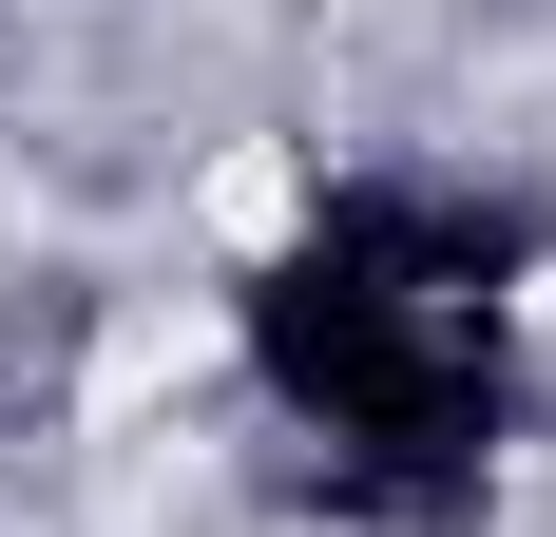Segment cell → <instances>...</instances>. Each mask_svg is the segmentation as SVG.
<instances>
[{
  "instance_id": "obj_1",
  "label": "cell",
  "mask_w": 556,
  "mask_h": 537,
  "mask_svg": "<svg viewBox=\"0 0 556 537\" xmlns=\"http://www.w3.org/2000/svg\"><path fill=\"white\" fill-rule=\"evenodd\" d=\"M250 365L307 441H327L345 499L384 519H442L500 461L518 403V212H460V192H327L250 268Z\"/></svg>"
}]
</instances>
